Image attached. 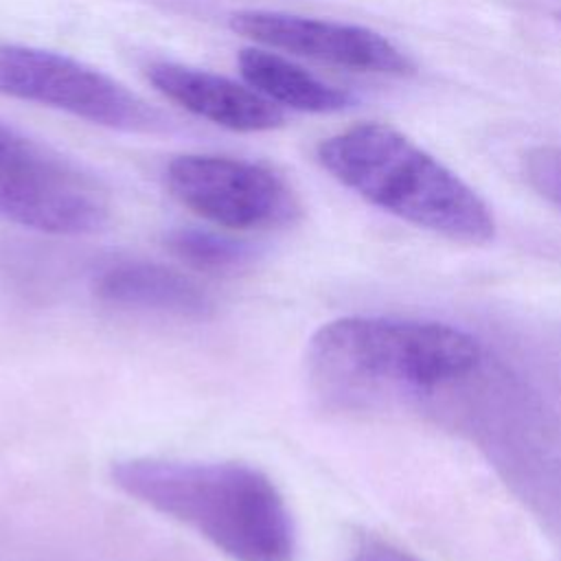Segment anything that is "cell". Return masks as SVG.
I'll return each mask as SVG.
<instances>
[{"instance_id":"obj_1","label":"cell","mask_w":561,"mask_h":561,"mask_svg":"<svg viewBox=\"0 0 561 561\" xmlns=\"http://www.w3.org/2000/svg\"><path fill=\"white\" fill-rule=\"evenodd\" d=\"M116 489L186 526L234 561H294L296 528L278 486L237 460L136 456L112 462Z\"/></svg>"},{"instance_id":"obj_2","label":"cell","mask_w":561,"mask_h":561,"mask_svg":"<svg viewBox=\"0 0 561 561\" xmlns=\"http://www.w3.org/2000/svg\"><path fill=\"white\" fill-rule=\"evenodd\" d=\"M316 156L340 184L408 224L465 243L495 234L486 202L390 125L357 123L320 140Z\"/></svg>"},{"instance_id":"obj_3","label":"cell","mask_w":561,"mask_h":561,"mask_svg":"<svg viewBox=\"0 0 561 561\" xmlns=\"http://www.w3.org/2000/svg\"><path fill=\"white\" fill-rule=\"evenodd\" d=\"M480 344L430 320L346 316L322 324L307 348L313 390L331 403H359L383 388H430L469 375Z\"/></svg>"},{"instance_id":"obj_4","label":"cell","mask_w":561,"mask_h":561,"mask_svg":"<svg viewBox=\"0 0 561 561\" xmlns=\"http://www.w3.org/2000/svg\"><path fill=\"white\" fill-rule=\"evenodd\" d=\"M0 94L121 131L158 134L169 127L160 110L105 72L33 46L0 44Z\"/></svg>"},{"instance_id":"obj_5","label":"cell","mask_w":561,"mask_h":561,"mask_svg":"<svg viewBox=\"0 0 561 561\" xmlns=\"http://www.w3.org/2000/svg\"><path fill=\"white\" fill-rule=\"evenodd\" d=\"M171 195L226 230H276L300 219V199L270 167L213 153L175 156L164 171Z\"/></svg>"},{"instance_id":"obj_6","label":"cell","mask_w":561,"mask_h":561,"mask_svg":"<svg viewBox=\"0 0 561 561\" xmlns=\"http://www.w3.org/2000/svg\"><path fill=\"white\" fill-rule=\"evenodd\" d=\"M0 217L48 234H92L110 219V204L96 182L55 151L0 167Z\"/></svg>"},{"instance_id":"obj_7","label":"cell","mask_w":561,"mask_h":561,"mask_svg":"<svg viewBox=\"0 0 561 561\" xmlns=\"http://www.w3.org/2000/svg\"><path fill=\"white\" fill-rule=\"evenodd\" d=\"M230 28L259 44L348 70L392 77L416 72L408 53L386 35L357 24L250 9L232 13Z\"/></svg>"},{"instance_id":"obj_8","label":"cell","mask_w":561,"mask_h":561,"mask_svg":"<svg viewBox=\"0 0 561 561\" xmlns=\"http://www.w3.org/2000/svg\"><path fill=\"white\" fill-rule=\"evenodd\" d=\"M147 79L169 101L232 131H270L285 123V114L270 99L208 70L158 61L147 68Z\"/></svg>"},{"instance_id":"obj_9","label":"cell","mask_w":561,"mask_h":561,"mask_svg":"<svg viewBox=\"0 0 561 561\" xmlns=\"http://www.w3.org/2000/svg\"><path fill=\"white\" fill-rule=\"evenodd\" d=\"M101 302L182 320H206L215 311L210 294L180 270L153 261H118L94 278Z\"/></svg>"},{"instance_id":"obj_10","label":"cell","mask_w":561,"mask_h":561,"mask_svg":"<svg viewBox=\"0 0 561 561\" xmlns=\"http://www.w3.org/2000/svg\"><path fill=\"white\" fill-rule=\"evenodd\" d=\"M237 66L252 90L291 110L324 114L340 112L353 103L346 90L329 85L294 61L263 48L239 50Z\"/></svg>"},{"instance_id":"obj_11","label":"cell","mask_w":561,"mask_h":561,"mask_svg":"<svg viewBox=\"0 0 561 561\" xmlns=\"http://www.w3.org/2000/svg\"><path fill=\"white\" fill-rule=\"evenodd\" d=\"M167 248L188 267L208 274H234L245 270L254 250L248 241L208 228H175L167 234Z\"/></svg>"},{"instance_id":"obj_12","label":"cell","mask_w":561,"mask_h":561,"mask_svg":"<svg viewBox=\"0 0 561 561\" xmlns=\"http://www.w3.org/2000/svg\"><path fill=\"white\" fill-rule=\"evenodd\" d=\"M528 184L561 210V147H535L524 158Z\"/></svg>"},{"instance_id":"obj_13","label":"cell","mask_w":561,"mask_h":561,"mask_svg":"<svg viewBox=\"0 0 561 561\" xmlns=\"http://www.w3.org/2000/svg\"><path fill=\"white\" fill-rule=\"evenodd\" d=\"M46 153H50L48 147H42L35 140L15 131L13 127L0 123V167L33 162V160L44 158Z\"/></svg>"},{"instance_id":"obj_14","label":"cell","mask_w":561,"mask_h":561,"mask_svg":"<svg viewBox=\"0 0 561 561\" xmlns=\"http://www.w3.org/2000/svg\"><path fill=\"white\" fill-rule=\"evenodd\" d=\"M348 561H423V559L414 557L412 552H408L390 541L368 537L357 543V548L353 550Z\"/></svg>"}]
</instances>
